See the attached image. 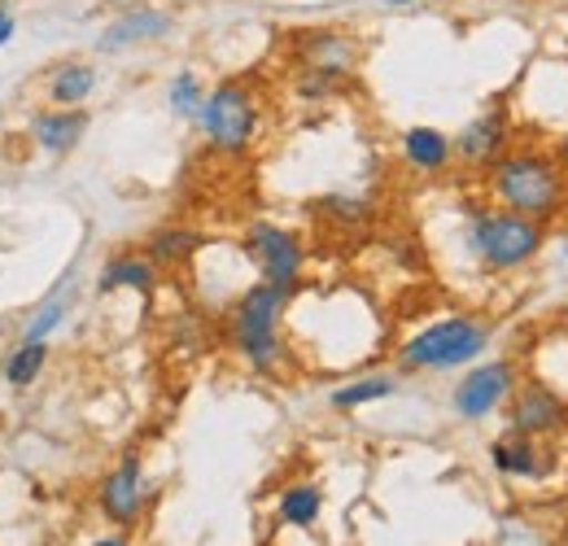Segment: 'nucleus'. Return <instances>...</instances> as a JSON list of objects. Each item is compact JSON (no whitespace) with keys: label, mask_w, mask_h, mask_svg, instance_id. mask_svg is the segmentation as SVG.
Listing matches in <instances>:
<instances>
[{"label":"nucleus","mask_w":568,"mask_h":546,"mask_svg":"<svg viewBox=\"0 0 568 546\" xmlns=\"http://www.w3.org/2000/svg\"><path fill=\"white\" fill-rule=\"evenodd\" d=\"M481 184L495 205L525 214L542 228L568 210V166L556 158V149L542 144H511L481 175Z\"/></svg>","instance_id":"f257e3e1"},{"label":"nucleus","mask_w":568,"mask_h":546,"mask_svg":"<svg viewBox=\"0 0 568 546\" xmlns=\"http://www.w3.org/2000/svg\"><path fill=\"white\" fill-rule=\"evenodd\" d=\"M288 293L254 280L227 302V350L254 372V376H281L288 363V342H284V315H288Z\"/></svg>","instance_id":"f03ea898"},{"label":"nucleus","mask_w":568,"mask_h":546,"mask_svg":"<svg viewBox=\"0 0 568 546\" xmlns=\"http://www.w3.org/2000/svg\"><path fill=\"white\" fill-rule=\"evenodd\" d=\"M459 241H464L468 259L486 275H516L542 254L547 228L495 202H477L464 210V236Z\"/></svg>","instance_id":"7ed1b4c3"},{"label":"nucleus","mask_w":568,"mask_h":546,"mask_svg":"<svg viewBox=\"0 0 568 546\" xmlns=\"http://www.w3.org/2000/svg\"><path fill=\"white\" fill-rule=\"evenodd\" d=\"M495 342V324L481 315H442L425 328H416L412 337H403L394 350V363L403 376H450L473 367L477 358H486V350Z\"/></svg>","instance_id":"20e7f679"},{"label":"nucleus","mask_w":568,"mask_h":546,"mask_svg":"<svg viewBox=\"0 0 568 546\" xmlns=\"http://www.w3.org/2000/svg\"><path fill=\"white\" fill-rule=\"evenodd\" d=\"M263 119H267V110H263L258 88L250 79H241V74H227V79L211 83L193 128L202 132L211 153H219V158H245L258 144V136H263Z\"/></svg>","instance_id":"39448f33"},{"label":"nucleus","mask_w":568,"mask_h":546,"mask_svg":"<svg viewBox=\"0 0 568 546\" xmlns=\"http://www.w3.org/2000/svg\"><path fill=\"white\" fill-rule=\"evenodd\" d=\"M241 254L245 263L254 267V275L272 289H281L288 297H297L302 280H306V241L284 228L276 219H254L245 228V241H241Z\"/></svg>","instance_id":"423d86ee"},{"label":"nucleus","mask_w":568,"mask_h":546,"mask_svg":"<svg viewBox=\"0 0 568 546\" xmlns=\"http://www.w3.org/2000/svg\"><path fill=\"white\" fill-rule=\"evenodd\" d=\"M288 53H293V70H311L337 83H355L358 67H363V40L351 27L337 22H315V27H297L288 31Z\"/></svg>","instance_id":"0eeeda50"},{"label":"nucleus","mask_w":568,"mask_h":546,"mask_svg":"<svg viewBox=\"0 0 568 546\" xmlns=\"http://www.w3.org/2000/svg\"><path fill=\"white\" fill-rule=\"evenodd\" d=\"M175 27H180L175 9L149 4V0H132V4H123L110 22L97 27V36H92V58H132V53H141V49H153V44L171 40Z\"/></svg>","instance_id":"6e6552de"},{"label":"nucleus","mask_w":568,"mask_h":546,"mask_svg":"<svg viewBox=\"0 0 568 546\" xmlns=\"http://www.w3.org/2000/svg\"><path fill=\"white\" fill-rule=\"evenodd\" d=\"M516 385H520V363L516 358H477L450 385V411L464 424H481L495 411L507 407V398H511Z\"/></svg>","instance_id":"1a4fd4ad"},{"label":"nucleus","mask_w":568,"mask_h":546,"mask_svg":"<svg viewBox=\"0 0 568 546\" xmlns=\"http://www.w3.org/2000/svg\"><path fill=\"white\" fill-rule=\"evenodd\" d=\"M455 166L473 171V175H486L498 158L516 144V123H511V110L503 101H490L486 110H477L455 136Z\"/></svg>","instance_id":"9d476101"},{"label":"nucleus","mask_w":568,"mask_h":546,"mask_svg":"<svg viewBox=\"0 0 568 546\" xmlns=\"http://www.w3.org/2000/svg\"><path fill=\"white\" fill-rule=\"evenodd\" d=\"M92 503H97L101 520L114 525V529H123V534L141 525L144 507H149V477H144V459L136 451H128L105 477L97 481Z\"/></svg>","instance_id":"9b49d317"},{"label":"nucleus","mask_w":568,"mask_h":546,"mask_svg":"<svg viewBox=\"0 0 568 546\" xmlns=\"http://www.w3.org/2000/svg\"><path fill=\"white\" fill-rule=\"evenodd\" d=\"M503 411H507L511 433H525V437H538V442L568 433V398L547 381H520Z\"/></svg>","instance_id":"f8f14e48"},{"label":"nucleus","mask_w":568,"mask_h":546,"mask_svg":"<svg viewBox=\"0 0 568 546\" xmlns=\"http://www.w3.org/2000/svg\"><path fill=\"white\" fill-rule=\"evenodd\" d=\"M92 132V110L88 105H40L27 119V140L44 158H71L74 149Z\"/></svg>","instance_id":"ddd939ff"},{"label":"nucleus","mask_w":568,"mask_h":546,"mask_svg":"<svg viewBox=\"0 0 568 546\" xmlns=\"http://www.w3.org/2000/svg\"><path fill=\"white\" fill-rule=\"evenodd\" d=\"M105 83V70L97 67V58H62L40 74V92L44 105H88Z\"/></svg>","instance_id":"4468645a"},{"label":"nucleus","mask_w":568,"mask_h":546,"mask_svg":"<svg viewBox=\"0 0 568 546\" xmlns=\"http://www.w3.org/2000/svg\"><path fill=\"white\" fill-rule=\"evenodd\" d=\"M490 468L507 481H542L551 473V455L542 451L538 437H525V433H503L490 442Z\"/></svg>","instance_id":"2eb2a0df"},{"label":"nucleus","mask_w":568,"mask_h":546,"mask_svg":"<svg viewBox=\"0 0 568 546\" xmlns=\"http://www.w3.org/2000/svg\"><path fill=\"white\" fill-rule=\"evenodd\" d=\"M398 153L407 162V171L425 175V180H437L455 166V144H450V132L442 128H428V123H416L398 136Z\"/></svg>","instance_id":"dca6fc26"},{"label":"nucleus","mask_w":568,"mask_h":546,"mask_svg":"<svg viewBox=\"0 0 568 546\" xmlns=\"http://www.w3.org/2000/svg\"><path fill=\"white\" fill-rule=\"evenodd\" d=\"M162 284V272L144 259V250H119L105 259V267L97 272V293L110 297V293H141L153 297Z\"/></svg>","instance_id":"f3484780"},{"label":"nucleus","mask_w":568,"mask_h":546,"mask_svg":"<svg viewBox=\"0 0 568 546\" xmlns=\"http://www.w3.org/2000/svg\"><path fill=\"white\" fill-rule=\"evenodd\" d=\"M71 311H74V284H71V272H67L40 302H36V311L22 320L18 342H53V337L67 328Z\"/></svg>","instance_id":"a211bd4d"},{"label":"nucleus","mask_w":568,"mask_h":546,"mask_svg":"<svg viewBox=\"0 0 568 546\" xmlns=\"http://www.w3.org/2000/svg\"><path fill=\"white\" fill-rule=\"evenodd\" d=\"M206 250V236L197 228H158L149 241H144V259L158 267V272H180L189 267L197 254Z\"/></svg>","instance_id":"6ab92c4d"},{"label":"nucleus","mask_w":568,"mask_h":546,"mask_svg":"<svg viewBox=\"0 0 568 546\" xmlns=\"http://www.w3.org/2000/svg\"><path fill=\"white\" fill-rule=\"evenodd\" d=\"M403 385H398V372H363V376H351L342 385H333L328 394V407L342 411V415H355L363 407H376L385 398H394Z\"/></svg>","instance_id":"aec40b11"},{"label":"nucleus","mask_w":568,"mask_h":546,"mask_svg":"<svg viewBox=\"0 0 568 546\" xmlns=\"http://www.w3.org/2000/svg\"><path fill=\"white\" fill-rule=\"evenodd\" d=\"M324 516V489L315 481H293L276 498V520L288 529H315Z\"/></svg>","instance_id":"412c9836"},{"label":"nucleus","mask_w":568,"mask_h":546,"mask_svg":"<svg viewBox=\"0 0 568 546\" xmlns=\"http://www.w3.org/2000/svg\"><path fill=\"white\" fill-rule=\"evenodd\" d=\"M206 92H211V83L202 79V70H193V67H180L162 83V101H166L171 119H180V123H197Z\"/></svg>","instance_id":"4be33fe9"},{"label":"nucleus","mask_w":568,"mask_h":546,"mask_svg":"<svg viewBox=\"0 0 568 546\" xmlns=\"http://www.w3.org/2000/svg\"><path fill=\"white\" fill-rule=\"evenodd\" d=\"M49 354H53V342H13L9 358H4V367H0L4 385H9L13 394L31 390V385L44 376V367H49Z\"/></svg>","instance_id":"5701e85b"},{"label":"nucleus","mask_w":568,"mask_h":546,"mask_svg":"<svg viewBox=\"0 0 568 546\" xmlns=\"http://www.w3.org/2000/svg\"><path fill=\"white\" fill-rule=\"evenodd\" d=\"M320 214H324L328 223H337V228H363V223L372 219V202L351 198V193H333V198L320 202Z\"/></svg>","instance_id":"b1692460"},{"label":"nucleus","mask_w":568,"mask_h":546,"mask_svg":"<svg viewBox=\"0 0 568 546\" xmlns=\"http://www.w3.org/2000/svg\"><path fill=\"white\" fill-rule=\"evenodd\" d=\"M18 27H22V22H18L13 4H4V0H0V53H4V49L18 40Z\"/></svg>","instance_id":"393cba45"},{"label":"nucleus","mask_w":568,"mask_h":546,"mask_svg":"<svg viewBox=\"0 0 568 546\" xmlns=\"http://www.w3.org/2000/svg\"><path fill=\"white\" fill-rule=\"evenodd\" d=\"M381 9H389V13H403V9H420V4H428V0H376Z\"/></svg>","instance_id":"a878e982"},{"label":"nucleus","mask_w":568,"mask_h":546,"mask_svg":"<svg viewBox=\"0 0 568 546\" xmlns=\"http://www.w3.org/2000/svg\"><path fill=\"white\" fill-rule=\"evenodd\" d=\"M88 546H132V543H128L123 534H105V538H92Z\"/></svg>","instance_id":"bb28decb"},{"label":"nucleus","mask_w":568,"mask_h":546,"mask_svg":"<svg viewBox=\"0 0 568 546\" xmlns=\"http://www.w3.org/2000/svg\"><path fill=\"white\" fill-rule=\"evenodd\" d=\"M556 158H560V162L568 166V132L560 136V144H556Z\"/></svg>","instance_id":"cd10ccee"},{"label":"nucleus","mask_w":568,"mask_h":546,"mask_svg":"<svg viewBox=\"0 0 568 546\" xmlns=\"http://www.w3.org/2000/svg\"><path fill=\"white\" fill-rule=\"evenodd\" d=\"M560 546H568V520H565V534H560Z\"/></svg>","instance_id":"c85d7f7f"}]
</instances>
